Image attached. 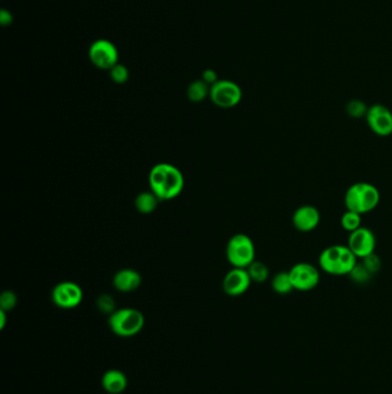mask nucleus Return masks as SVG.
<instances>
[{
	"label": "nucleus",
	"mask_w": 392,
	"mask_h": 394,
	"mask_svg": "<svg viewBox=\"0 0 392 394\" xmlns=\"http://www.w3.org/2000/svg\"><path fill=\"white\" fill-rule=\"evenodd\" d=\"M97 307L100 312L111 315L116 312V302L111 295L102 294L97 300Z\"/></svg>",
	"instance_id": "5701e85b"
},
{
	"label": "nucleus",
	"mask_w": 392,
	"mask_h": 394,
	"mask_svg": "<svg viewBox=\"0 0 392 394\" xmlns=\"http://www.w3.org/2000/svg\"><path fill=\"white\" fill-rule=\"evenodd\" d=\"M148 183L160 201H171L185 188V176L176 166L162 162L152 167Z\"/></svg>",
	"instance_id": "f257e3e1"
},
{
	"label": "nucleus",
	"mask_w": 392,
	"mask_h": 394,
	"mask_svg": "<svg viewBox=\"0 0 392 394\" xmlns=\"http://www.w3.org/2000/svg\"><path fill=\"white\" fill-rule=\"evenodd\" d=\"M366 121L375 135L386 137L392 134V112L386 105L375 104L368 107Z\"/></svg>",
	"instance_id": "1a4fd4ad"
},
{
	"label": "nucleus",
	"mask_w": 392,
	"mask_h": 394,
	"mask_svg": "<svg viewBox=\"0 0 392 394\" xmlns=\"http://www.w3.org/2000/svg\"><path fill=\"white\" fill-rule=\"evenodd\" d=\"M6 312L0 310V330H3V328H5V325H6Z\"/></svg>",
	"instance_id": "c85d7f7f"
},
{
	"label": "nucleus",
	"mask_w": 392,
	"mask_h": 394,
	"mask_svg": "<svg viewBox=\"0 0 392 394\" xmlns=\"http://www.w3.org/2000/svg\"><path fill=\"white\" fill-rule=\"evenodd\" d=\"M356 257L347 245H334L323 249L320 254L319 265L330 275H350L356 268Z\"/></svg>",
	"instance_id": "f03ea898"
},
{
	"label": "nucleus",
	"mask_w": 392,
	"mask_h": 394,
	"mask_svg": "<svg viewBox=\"0 0 392 394\" xmlns=\"http://www.w3.org/2000/svg\"><path fill=\"white\" fill-rule=\"evenodd\" d=\"M211 86L207 83L204 82L203 79H197L189 86L188 97L189 100L194 103H199L201 100H204L206 97L210 96Z\"/></svg>",
	"instance_id": "a211bd4d"
},
{
	"label": "nucleus",
	"mask_w": 392,
	"mask_h": 394,
	"mask_svg": "<svg viewBox=\"0 0 392 394\" xmlns=\"http://www.w3.org/2000/svg\"><path fill=\"white\" fill-rule=\"evenodd\" d=\"M201 79L204 81V82L207 83L208 86H212L214 83L218 82V75L215 73L214 70H204V73H203V77Z\"/></svg>",
	"instance_id": "bb28decb"
},
{
	"label": "nucleus",
	"mask_w": 392,
	"mask_h": 394,
	"mask_svg": "<svg viewBox=\"0 0 392 394\" xmlns=\"http://www.w3.org/2000/svg\"><path fill=\"white\" fill-rule=\"evenodd\" d=\"M17 303V296L15 293L12 291H3V294L0 295V310L3 312H10L15 308Z\"/></svg>",
	"instance_id": "4be33fe9"
},
{
	"label": "nucleus",
	"mask_w": 392,
	"mask_h": 394,
	"mask_svg": "<svg viewBox=\"0 0 392 394\" xmlns=\"http://www.w3.org/2000/svg\"><path fill=\"white\" fill-rule=\"evenodd\" d=\"M272 289L275 293L280 295H287L295 291L289 271L279 272L274 275L273 279H272Z\"/></svg>",
	"instance_id": "f3484780"
},
{
	"label": "nucleus",
	"mask_w": 392,
	"mask_h": 394,
	"mask_svg": "<svg viewBox=\"0 0 392 394\" xmlns=\"http://www.w3.org/2000/svg\"><path fill=\"white\" fill-rule=\"evenodd\" d=\"M52 301L59 308H76L83 301L82 289L73 282H60L53 289Z\"/></svg>",
	"instance_id": "9d476101"
},
{
	"label": "nucleus",
	"mask_w": 392,
	"mask_h": 394,
	"mask_svg": "<svg viewBox=\"0 0 392 394\" xmlns=\"http://www.w3.org/2000/svg\"><path fill=\"white\" fill-rule=\"evenodd\" d=\"M347 247L356 255V259H365L375 252V234L367 227H360L350 233Z\"/></svg>",
	"instance_id": "9b49d317"
},
{
	"label": "nucleus",
	"mask_w": 392,
	"mask_h": 394,
	"mask_svg": "<svg viewBox=\"0 0 392 394\" xmlns=\"http://www.w3.org/2000/svg\"><path fill=\"white\" fill-rule=\"evenodd\" d=\"M363 259V268H366L367 271L373 275V273H376L381 268V261H379V257L375 255V254H372V255L367 256Z\"/></svg>",
	"instance_id": "b1692460"
},
{
	"label": "nucleus",
	"mask_w": 392,
	"mask_h": 394,
	"mask_svg": "<svg viewBox=\"0 0 392 394\" xmlns=\"http://www.w3.org/2000/svg\"><path fill=\"white\" fill-rule=\"evenodd\" d=\"M361 222H363V215L356 212L346 210L340 218V226L342 229H345L346 232L352 233L361 227Z\"/></svg>",
	"instance_id": "aec40b11"
},
{
	"label": "nucleus",
	"mask_w": 392,
	"mask_h": 394,
	"mask_svg": "<svg viewBox=\"0 0 392 394\" xmlns=\"http://www.w3.org/2000/svg\"><path fill=\"white\" fill-rule=\"evenodd\" d=\"M102 386L109 394H121L128 386V378L121 370L109 369L102 374Z\"/></svg>",
	"instance_id": "2eb2a0df"
},
{
	"label": "nucleus",
	"mask_w": 392,
	"mask_h": 394,
	"mask_svg": "<svg viewBox=\"0 0 392 394\" xmlns=\"http://www.w3.org/2000/svg\"><path fill=\"white\" fill-rule=\"evenodd\" d=\"M226 255L228 262L234 268H247L256 261V247L252 238L243 233L235 234L228 242Z\"/></svg>",
	"instance_id": "39448f33"
},
{
	"label": "nucleus",
	"mask_w": 392,
	"mask_h": 394,
	"mask_svg": "<svg viewBox=\"0 0 392 394\" xmlns=\"http://www.w3.org/2000/svg\"><path fill=\"white\" fill-rule=\"evenodd\" d=\"M356 282H367L370 278V273L363 268V265L356 264V268H353V271L350 273Z\"/></svg>",
	"instance_id": "393cba45"
},
{
	"label": "nucleus",
	"mask_w": 392,
	"mask_h": 394,
	"mask_svg": "<svg viewBox=\"0 0 392 394\" xmlns=\"http://www.w3.org/2000/svg\"><path fill=\"white\" fill-rule=\"evenodd\" d=\"M0 24L3 26H8L13 24V15L8 10H3L0 12Z\"/></svg>",
	"instance_id": "cd10ccee"
},
{
	"label": "nucleus",
	"mask_w": 392,
	"mask_h": 394,
	"mask_svg": "<svg viewBox=\"0 0 392 394\" xmlns=\"http://www.w3.org/2000/svg\"><path fill=\"white\" fill-rule=\"evenodd\" d=\"M246 270L251 280L253 282L261 284L269 278V270H268L267 265L260 261H254L253 263H251Z\"/></svg>",
	"instance_id": "6ab92c4d"
},
{
	"label": "nucleus",
	"mask_w": 392,
	"mask_h": 394,
	"mask_svg": "<svg viewBox=\"0 0 392 394\" xmlns=\"http://www.w3.org/2000/svg\"><path fill=\"white\" fill-rule=\"evenodd\" d=\"M142 284V277L139 272L132 268H123L116 272L113 279V285L118 291L129 293L139 289Z\"/></svg>",
	"instance_id": "4468645a"
},
{
	"label": "nucleus",
	"mask_w": 392,
	"mask_h": 394,
	"mask_svg": "<svg viewBox=\"0 0 392 394\" xmlns=\"http://www.w3.org/2000/svg\"><path fill=\"white\" fill-rule=\"evenodd\" d=\"M243 93L237 83L229 79H219L211 86L210 98L221 109H231L241 103Z\"/></svg>",
	"instance_id": "423d86ee"
},
{
	"label": "nucleus",
	"mask_w": 392,
	"mask_h": 394,
	"mask_svg": "<svg viewBox=\"0 0 392 394\" xmlns=\"http://www.w3.org/2000/svg\"><path fill=\"white\" fill-rule=\"evenodd\" d=\"M109 77L116 84H123L129 79V70L123 63H116V66L109 70Z\"/></svg>",
	"instance_id": "412c9836"
},
{
	"label": "nucleus",
	"mask_w": 392,
	"mask_h": 394,
	"mask_svg": "<svg viewBox=\"0 0 392 394\" xmlns=\"http://www.w3.org/2000/svg\"><path fill=\"white\" fill-rule=\"evenodd\" d=\"M90 61L99 70H109L119 63V51L107 40H97L89 47Z\"/></svg>",
	"instance_id": "0eeeda50"
},
{
	"label": "nucleus",
	"mask_w": 392,
	"mask_h": 394,
	"mask_svg": "<svg viewBox=\"0 0 392 394\" xmlns=\"http://www.w3.org/2000/svg\"><path fill=\"white\" fill-rule=\"evenodd\" d=\"M381 201L379 189L369 183H356L350 185L345 192L346 210L363 215L375 210Z\"/></svg>",
	"instance_id": "7ed1b4c3"
},
{
	"label": "nucleus",
	"mask_w": 392,
	"mask_h": 394,
	"mask_svg": "<svg viewBox=\"0 0 392 394\" xmlns=\"http://www.w3.org/2000/svg\"><path fill=\"white\" fill-rule=\"evenodd\" d=\"M367 109H368L365 107V104L361 103V102H358V100H354L352 103H350L349 107H347L350 116H354V118H360V116H366Z\"/></svg>",
	"instance_id": "a878e982"
},
{
	"label": "nucleus",
	"mask_w": 392,
	"mask_h": 394,
	"mask_svg": "<svg viewBox=\"0 0 392 394\" xmlns=\"http://www.w3.org/2000/svg\"><path fill=\"white\" fill-rule=\"evenodd\" d=\"M321 215L313 206H301L292 215V224L299 232H312L319 226Z\"/></svg>",
	"instance_id": "ddd939ff"
},
{
	"label": "nucleus",
	"mask_w": 392,
	"mask_h": 394,
	"mask_svg": "<svg viewBox=\"0 0 392 394\" xmlns=\"http://www.w3.org/2000/svg\"><path fill=\"white\" fill-rule=\"evenodd\" d=\"M146 324L142 312L134 308L118 309L109 317V326L114 335L130 338L139 335Z\"/></svg>",
	"instance_id": "20e7f679"
},
{
	"label": "nucleus",
	"mask_w": 392,
	"mask_h": 394,
	"mask_svg": "<svg viewBox=\"0 0 392 394\" xmlns=\"http://www.w3.org/2000/svg\"><path fill=\"white\" fill-rule=\"evenodd\" d=\"M289 275L295 291H312L319 285L320 271L310 263H297L290 268Z\"/></svg>",
	"instance_id": "6e6552de"
},
{
	"label": "nucleus",
	"mask_w": 392,
	"mask_h": 394,
	"mask_svg": "<svg viewBox=\"0 0 392 394\" xmlns=\"http://www.w3.org/2000/svg\"><path fill=\"white\" fill-rule=\"evenodd\" d=\"M251 282L246 268H234L224 277L222 287L229 296H240L250 289Z\"/></svg>",
	"instance_id": "f8f14e48"
},
{
	"label": "nucleus",
	"mask_w": 392,
	"mask_h": 394,
	"mask_svg": "<svg viewBox=\"0 0 392 394\" xmlns=\"http://www.w3.org/2000/svg\"><path fill=\"white\" fill-rule=\"evenodd\" d=\"M159 199L158 196L155 195V192H141L135 199L136 209L139 210L143 215H148L152 213L157 209L158 206Z\"/></svg>",
	"instance_id": "dca6fc26"
}]
</instances>
